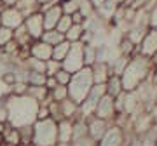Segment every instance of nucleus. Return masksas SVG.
<instances>
[{"label": "nucleus", "mask_w": 157, "mask_h": 146, "mask_svg": "<svg viewBox=\"0 0 157 146\" xmlns=\"http://www.w3.org/2000/svg\"><path fill=\"white\" fill-rule=\"evenodd\" d=\"M84 66V42H73V44H70V51H68L67 57L61 61V68L73 75Z\"/></svg>", "instance_id": "obj_5"}, {"label": "nucleus", "mask_w": 157, "mask_h": 146, "mask_svg": "<svg viewBox=\"0 0 157 146\" xmlns=\"http://www.w3.org/2000/svg\"><path fill=\"white\" fill-rule=\"evenodd\" d=\"M84 24H72V28L65 33V40H68L70 44L73 42H82V37H84Z\"/></svg>", "instance_id": "obj_24"}, {"label": "nucleus", "mask_w": 157, "mask_h": 146, "mask_svg": "<svg viewBox=\"0 0 157 146\" xmlns=\"http://www.w3.org/2000/svg\"><path fill=\"white\" fill-rule=\"evenodd\" d=\"M94 85V80H93V71H91V66H84L82 70H78L77 73L72 75V80L70 84L67 85L68 87V97L75 101L77 104L84 101L87 94L91 92Z\"/></svg>", "instance_id": "obj_3"}, {"label": "nucleus", "mask_w": 157, "mask_h": 146, "mask_svg": "<svg viewBox=\"0 0 157 146\" xmlns=\"http://www.w3.org/2000/svg\"><path fill=\"white\" fill-rule=\"evenodd\" d=\"M54 78H56L58 85H68L70 84V80H72V73H68L67 70H59V71H56V75H54Z\"/></svg>", "instance_id": "obj_36"}, {"label": "nucleus", "mask_w": 157, "mask_h": 146, "mask_svg": "<svg viewBox=\"0 0 157 146\" xmlns=\"http://www.w3.org/2000/svg\"><path fill=\"white\" fill-rule=\"evenodd\" d=\"M19 136H21V143L23 144H30V143H33V125L19 127Z\"/></svg>", "instance_id": "obj_30"}, {"label": "nucleus", "mask_w": 157, "mask_h": 146, "mask_svg": "<svg viewBox=\"0 0 157 146\" xmlns=\"http://www.w3.org/2000/svg\"><path fill=\"white\" fill-rule=\"evenodd\" d=\"M28 92V84L26 82H19L16 80L14 84L11 85V94H16V96H23Z\"/></svg>", "instance_id": "obj_35"}, {"label": "nucleus", "mask_w": 157, "mask_h": 146, "mask_svg": "<svg viewBox=\"0 0 157 146\" xmlns=\"http://www.w3.org/2000/svg\"><path fill=\"white\" fill-rule=\"evenodd\" d=\"M61 9H63V14L72 16L73 12L78 11V0H65V2H61Z\"/></svg>", "instance_id": "obj_33"}, {"label": "nucleus", "mask_w": 157, "mask_h": 146, "mask_svg": "<svg viewBox=\"0 0 157 146\" xmlns=\"http://www.w3.org/2000/svg\"><path fill=\"white\" fill-rule=\"evenodd\" d=\"M91 71H93V80L94 84H107V80L110 78L112 75V70H110V64L103 61H96L93 66H91Z\"/></svg>", "instance_id": "obj_15"}, {"label": "nucleus", "mask_w": 157, "mask_h": 146, "mask_svg": "<svg viewBox=\"0 0 157 146\" xmlns=\"http://www.w3.org/2000/svg\"><path fill=\"white\" fill-rule=\"evenodd\" d=\"M7 111H9V120L7 124L12 127H25V125H33L37 122V113H39V103L28 94L16 96L9 94L6 97Z\"/></svg>", "instance_id": "obj_1"}, {"label": "nucleus", "mask_w": 157, "mask_h": 146, "mask_svg": "<svg viewBox=\"0 0 157 146\" xmlns=\"http://www.w3.org/2000/svg\"><path fill=\"white\" fill-rule=\"evenodd\" d=\"M129 136H135V134L131 130H124L119 125L112 124L105 132V136L98 141V146H124Z\"/></svg>", "instance_id": "obj_7"}, {"label": "nucleus", "mask_w": 157, "mask_h": 146, "mask_svg": "<svg viewBox=\"0 0 157 146\" xmlns=\"http://www.w3.org/2000/svg\"><path fill=\"white\" fill-rule=\"evenodd\" d=\"M148 16H150V26L152 28H157V0H155V4H154V7H152V11L148 12Z\"/></svg>", "instance_id": "obj_39"}, {"label": "nucleus", "mask_w": 157, "mask_h": 146, "mask_svg": "<svg viewBox=\"0 0 157 146\" xmlns=\"http://www.w3.org/2000/svg\"><path fill=\"white\" fill-rule=\"evenodd\" d=\"M68 51H70V42H68V40H63L61 44H58V45L52 47V59L61 63L63 59L67 57Z\"/></svg>", "instance_id": "obj_26"}, {"label": "nucleus", "mask_w": 157, "mask_h": 146, "mask_svg": "<svg viewBox=\"0 0 157 146\" xmlns=\"http://www.w3.org/2000/svg\"><path fill=\"white\" fill-rule=\"evenodd\" d=\"M61 106V115L63 118H68V120H75L77 117H80V110H78V104L75 101H72L70 97H67L65 101L59 103Z\"/></svg>", "instance_id": "obj_17"}, {"label": "nucleus", "mask_w": 157, "mask_h": 146, "mask_svg": "<svg viewBox=\"0 0 157 146\" xmlns=\"http://www.w3.org/2000/svg\"><path fill=\"white\" fill-rule=\"evenodd\" d=\"M61 2H65V0H61Z\"/></svg>", "instance_id": "obj_50"}, {"label": "nucleus", "mask_w": 157, "mask_h": 146, "mask_svg": "<svg viewBox=\"0 0 157 146\" xmlns=\"http://www.w3.org/2000/svg\"><path fill=\"white\" fill-rule=\"evenodd\" d=\"M89 2L93 4V5H94V9H96V11H98L100 7H103L105 4H107V0H89Z\"/></svg>", "instance_id": "obj_43"}, {"label": "nucleus", "mask_w": 157, "mask_h": 146, "mask_svg": "<svg viewBox=\"0 0 157 146\" xmlns=\"http://www.w3.org/2000/svg\"><path fill=\"white\" fill-rule=\"evenodd\" d=\"M0 19H2V26L11 30L19 28L25 23V16L21 14V11L17 7H4L0 11Z\"/></svg>", "instance_id": "obj_9"}, {"label": "nucleus", "mask_w": 157, "mask_h": 146, "mask_svg": "<svg viewBox=\"0 0 157 146\" xmlns=\"http://www.w3.org/2000/svg\"><path fill=\"white\" fill-rule=\"evenodd\" d=\"M16 7L21 11V14L25 17H28L30 14L40 12V2L39 0H19L16 4Z\"/></svg>", "instance_id": "obj_21"}, {"label": "nucleus", "mask_w": 157, "mask_h": 146, "mask_svg": "<svg viewBox=\"0 0 157 146\" xmlns=\"http://www.w3.org/2000/svg\"><path fill=\"white\" fill-rule=\"evenodd\" d=\"M87 118L77 117L73 120V134H72V143L73 141H78L82 137H87Z\"/></svg>", "instance_id": "obj_20"}, {"label": "nucleus", "mask_w": 157, "mask_h": 146, "mask_svg": "<svg viewBox=\"0 0 157 146\" xmlns=\"http://www.w3.org/2000/svg\"><path fill=\"white\" fill-rule=\"evenodd\" d=\"M25 28L28 31V35L33 40H40L42 38V33L45 31L44 26V16L42 12H35V14H30L28 17H25Z\"/></svg>", "instance_id": "obj_10"}, {"label": "nucleus", "mask_w": 157, "mask_h": 146, "mask_svg": "<svg viewBox=\"0 0 157 146\" xmlns=\"http://www.w3.org/2000/svg\"><path fill=\"white\" fill-rule=\"evenodd\" d=\"M138 52L145 57H154L157 54V28H150L138 45Z\"/></svg>", "instance_id": "obj_12"}, {"label": "nucleus", "mask_w": 157, "mask_h": 146, "mask_svg": "<svg viewBox=\"0 0 157 146\" xmlns=\"http://www.w3.org/2000/svg\"><path fill=\"white\" fill-rule=\"evenodd\" d=\"M0 26H2V19H0Z\"/></svg>", "instance_id": "obj_49"}, {"label": "nucleus", "mask_w": 157, "mask_h": 146, "mask_svg": "<svg viewBox=\"0 0 157 146\" xmlns=\"http://www.w3.org/2000/svg\"><path fill=\"white\" fill-rule=\"evenodd\" d=\"M94 117L98 118H103L110 124H113V120L117 117V106H115V97L105 94L103 97L100 99L98 106H96V111H94Z\"/></svg>", "instance_id": "obj_8"}, {"label": "nucleus", "mask_w": 157, "mask_h": 146, "mask_svg": "<svg viewBox=\"0 0 157 146\" xmlns=\"http://www.w3.org/2000/svg\"><path fill=\"white\" fill-rule=\"evenodd\" d=\"M35 146H56L58 144V122L52 118H42L33 124Z\"/></svg>", "instance_id": "obj_4"}, {"label": "nucleus", "mask_w": 157, "mask_h": 146, "mask_svg": "<svg viewBox=\"0 0 157 146\" xmlns=\"http://www.w3.org/2000/svg\"><path fill=\"white\" fill-rule=\"evenodd\" d=\"M61 70V63L59 61H54V59H49V61H45V75L47 77H54L56 71Z\"/></svg>", "instance_id": "obj_34"}, {"label": "nucleus", "mask_w": 157, "mask_h": 146, "mask_svg": "<svg viewBox=\"0 0 157 146\" xmlns=\"http://www.w3.org/2000/svg\"><path fill=\"white\" fill-rule=\"evenodd\" d=\"M40 4H45V2H51V0H39Z\"/></svg>", "instance_id": "obj_47"}, {"label": "nucleus", "mask_w": 157, "mask_h": 146, "mask_svg": "<svg viewBox=\"0 0 157 146\" xmlns=\"http://www.w3.org/2000/svg\"><path fill=\"white\" fill-rule=\"evenodd\" d=\"M17 146H35V144H33V143H30V144H23V143H21V144H17Z\"/></svg>", "instance_id": "obj_46"}, {"label": "nucleus", "mask_w": 157, "mask_h": 146, "mask_svg": "<svg viewBox=\"0 0 157 146\" xmlns=\"http://www.w3.org/2000/svg\"><path fill=\"white\" fill-rule=\"evenodd\" d=\"M98 61V47L93 44H84V64L93 66Z\"/></svg>", "instance_id": "obj_25"}, {"label": "nucleus", "mask_w": 157, "mask_h": 146, "mask_svg": "<svg viewBox=\"0 0 157 146\" xmlns=\"http://www.w3.org/2000/svg\"><path fill=\"white\" fill-rule=\"evenodd\" d=\"M42 16H44V26H45V30H54V28H56V24H58V21H59L61 16H63L61 2L56 4V5L49 7L47 11H44V12H42Z\"/></svg>", "instance_id": "obj_14"}, {"label": "nucleus", "mask_w": 157, "mask_h": 146, "mask_svg": "<svg viewBox=\"0 0 157 146\" xmlns=\"http://www.w3.org/2000/svg\"><path fill=\"white\" fill-rule=\"evenodd\" d=\"M72 24H73V21H72V16H68V14H63L61 16V19L58 21V24H56V30L59 31V33H67L68 30L72 28Z\"/></svg>", "instance_id": "obj_31"}, {"label": "nucleus", "mask_w": 157, "mask_h": 146, "mask_svg": "<svg viewBox=\"0 0 157 146\" xmlns=\"http://www.w3.org/2000/svg\"><path fill=\"white\" fill-rule=\"evenodd\" d=\"M11 40H14V30L6 28V26H0V45L4 47V45H7Z\"/></svg>", "instance_id": "obj_32"}, {"label": "nucleus", "mask_w": 157, "mask_h": 146, "mask_svg": "<svg viewBox=\"0 0 157 146\" xmlns=\"http://www.w3.org/2000/svg\"><path fill=\"white\" fill-rule=\"evenodd\" d=\"M72 21H73V24H84L87 19H86V17L77 11V12H73V14H72Z\"/></svg>", "instance_id": "obj_41"}, {"label": "nucleus", "mask_w": 157, "mask_h": 146, "mask_svg": "<svg viewBox=\"0 0 157 146\" xmlns=\"http://www.w3.org/2000/svg\"><path fill=\"white\" fill-rule=\"evenodd\" d=\"M0 2H2V0H0Z\"/></svg>", "instance_id": "obj_51"}, {"label": "nucleus", "mask_w": 157, "mask_h": 146, "mask_svg": "<svg viewBox=\"0 0 157 146\" xmlns=\"http://www.w3.org/2000/svg\"><path fill=\"white\" fill-rule=\"evenodd\" d=\"M152 71H154V63L150 57L141 56L140 52H136L129 57L128 64L121 73V80H122V87L126 92H133L140 87L143 82L150 78Z\"/></svg>", "instance_id": "obj_2"}, {"label": "nucleus", "mask_w": 157, "mask_h": 146, "mask_svg": "<svg viewBox=\"0 0 157 146\" xmlns=\"http://www.w3.org/2000/svg\"><path fill=\"white\" fill-rule=\"evenodd\" d=\"M107 94V89H105V84H94L93 85V89L91 92L87 94L84 101L78 104V110H80V117L82 118H89L94 115L96 111V106H98V103L103 96Z\"/></svg>", "instance_id": "obj_6"}, {"label": "nucleus", "mask_w": 157, "mask_h": 146, "mask_svg": "<svg viewBox=\"0 0 157 146\" xmlns=\"http://www.w3.org/2000/svg\"><path fill=\"white\" fill-rule=\"evenodd\" d=\"M30 56L40 61H49L52 59V45L45 44L44 40H33L30 45Z\"/></svg>", "instance_id": "obj_13"}, {"label": "nucleus", "mask_w": 157, "mask_h": 146, "mask_svg": "<svg viewBox=\"0 0 157 146\" xmlns=\"http://www.w3.org/2000/svg\"><path fill=\"white\" fill-rule=\"evenodd\" d=\"M73 134V120L63 118L58 122V143H72Z\"/></svg>", "instance_id": "obj_16"}, {"label": "nucleus", "mask_w": 157, "mask_h": 146, "mask_svg": "<svg viewBox=\"0 0 157 146\" xmlns=\"http://www.w3.org/2000/svg\"><path fill=\"white\" fill-rule=\"evenodd\" d=\"M155 146H157V144H155Z\"/></svg>", "instance_id": "obj_52"}, {"label": "nucleus", "mask_w": 157, "mask_h": 146, "mask_svg": "<svg viewBox=\"0 0 157 146\" xmlns=\"http://www.w3.org/2000/svg\"><path fill=\"white\" fill-rule=\"evenodd\" d=\"M42 118H49V106H47V104H40L39 106L37 120H42Z\"/></svg>", "instance_id": "obj_40"}, {"label": "nucleus", "mask_w": 157, "mask_h": 146, "mask_svg": "<svg viewBox=\"0 0 157 146\" xmlns=\"http://www.w3.org/2000/svg\"><path fill=\"white\" fill-rule=\"evenodd\" d=\"M56 85H58V82H56V78H54V77H47V78H45V87H47L49 90H52Z\"/></svg>", "instance_id": "obj_42"}, {"label": "nucleus", "mask_w": 157, "mask_h": 146, "mask_svg": "<svg viewBox=\"0 0 157 146\" xmlns=\"http://www.w3.org/2000/svg\"><path fill=\"white\" fill-rule=\"evenodd\" d=\"M0 52H2V45H0Z\"/></svg>", "instance_id": "obj_48"}, {"label": "nucleus", "mask_w": 157, "mask_h": 146, "mask_svg": "<svg viewBox=\"0 0 157 146\" xmlns=\"http://www.w3.org/2000/svg\"><path fill=\"white\" fill-rule=\"evenodd\" d=\"M17 2H19V0H2L4 7H16Z\"/></svg>", "instance_id": "obj_44"}, {"label": "nucleus", "mask_w": 157, "mask_h": 146, "mask_svg": "<svg viewBox=\"0 0 157 146\" xmlns=\"http://www.w3.org/2000/svg\"><path fill=\"white\" fill-rule=\"evenodd\" d=\"M72 146H98V143L93 141L89 136H87V137H82V139H78V141H73Z\"/></svg>", "instance_id": "obj_38"}, {"label": "nucleus", "mask_w": 157, "mask_h": 146, "mask_svg": "<svg viewBox=\"0 0 157 146\" xmlns=\"http://www.w3.org/2000/svg\"><path fill=\"white\" fill-rule=\"evenodd\" d=\"M40 40H44L45 44H49V45H58V44H61L63 40H65V35L63 33H59L56 28L54 30H45L44 33H42V38Z\"/></svg>", "instance_id": "obj_23"}, {"label": "nucleus", "mask_w": 157, "mask_h": 146, "mask_svg": "<svg viewBox=\"0 0 157 146\" xmlns=\"http://www.w3.org/2000/svg\"><path fill=\"white\" fill-rule=\"evenodd\" d=\"M110 122H107V120H103V118H98V117H89L87 118V134H89V137L93 141H98L105 136V132L108 130V127H110Z\"/></svg>", "instance_id": "obj_11"}, {"label": "nucleus", "mask_w": 157, "mask_h": 146, "mask_svg": "<svg viewBox=\"0 0 157 146\" xmlns=\"http://www.w3.org/2000/svg\"><path fill=\"white\" fill-rule=\"evenodd\" d=\"M56 146H72V143H58Z\"/></svg>", "instance_id": "obj_45"}, {"label": "nucleus", "mask_w": 157, "mask_h": 146, "mask_svg": "<svg viewBox=\"0 0 157 146\" xmlns=\"http://www.w3.org/2000/svg\"><path fill=\"white\" fill-rule=\"evenodd\" d=\"M14 40L17 42V45H19L21 49H30V45H32V42H33V38L30 37L28 31H26V28H25V24L14 30Z\"/></svg>", "instance_id": "obj_22"}, {"label": "nucleus", "mask_w": 157, "mask_h": 146, "mask_svg": "<svg viewBox=\"0 0 157 146\" xmlns=\"http://www.w3.org/2000/svg\"><path fill=\"white\" fill-rule=\"evenodd\" d=\"M2 143L4 144H12V146H17L21 144V136H19V129L12 127V125L7 124L4 132H2Z\"/></svg>", "instance_id": "obj_19"}, {"label": "nucleus", "mask_w": 157, "mask_h": 146, "mask_svg": "<svg viewBox=\"0 0 157 146\" xmlns=\"http://www.w3.org/2000/svg\"><path fill=\"white\" fill-rule=\"evenodd\" d=\"M9 120V111H7V104H6V97L0 101V124H7Z\"/></svg>", "instance_id": "obj_37"}, {"label": "nucleus", "mask_w": 157, "mask_h": 146, "mask_svg": "<svg viewBox=\"0 0 157 146\" xmlns=\"http://www.w3.org/2000/svg\"><path fill=\"white\" fill-rule=\"evenodd\" d=\"M45 78H47L45 73H37V71H28L26 73V84L28 85L42 87V85H45Z\"/></svg>", "instance_id": "obj_27"}, {"label": "nucleus", "mask_w": 157, "mask_h": 146, "mask_svg": "<svg viewBox=\"0 0 157 146\" xmlns=\"http://www.w3.org/2000/svg\"><path fill=\"white\" fill-rule=\"evenodd\" d=\"M78 12H80L86 19H89L91 16H94L96 14V9H94V5L91 4L89 0H78Z\"/></svg>", "instance_id": "obj_29"}, {"label": "nucleus", "mask_w": 157, "mask_h": 146, "mask_svg": "<svg viewBox=\"0 0 157 146\" xmlns=\"http://www.w3.org/2000/svg\"><path fill=\"white\" fill-rule=\"evenodd\" d=\"M105 89H107V94L108 96H112V97H119V96L124 92L121 75H110V78H108L107 84H105Z\"/></svg>", "instance_id": "obj_18"}, {"label": "nucleus", "mask_w": 157, "mask_h": 146, "mask_svg": "<svg viewBox=\"0 0 157 146\" xmlns=\"http://www.w3.org/2000/svg\"><path fill=\"white\" fill-rule=\"evenodd\" d=\"M49 94H51V101L61 103L68 97V87L67 85H56L52 90H49Z\"/></svg>", "instance_id": "obj_28"}]
</instances>
